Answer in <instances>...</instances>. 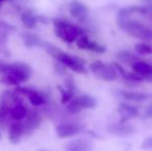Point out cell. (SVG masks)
<instances>
[{
  "label": "cell",
  "instance_id": "obj_20",
  "mask_svg": "<svg viewBox=\"0 0 152 151\" xmlns=\"http://www.w3.org/2000/svg\"><path fill=\"white\" fill-rule=\"evenodd\" d=\"M23 42H24L25 46L27 48H33V47H38L42 44V38L38 36L37 34L32 32H27L22 34Z\"/></svg>",
  "mask_w": 152,
  "mask_h": 151
},
{
  "label": "cell",
  "instance_id": "obj_4",
  "mask_svg": "<svg viewBox=\"0 0 152 151\" xmlns=\"http://www.w3.org/2000/svg\"><path fill=\"white\" fill-rule=\"evenodd\" d=\"M53 25L56 36L67 44L77 42L79 37L84 35L82 28L62 19H53Z\"/></svg>",
  "mask_w": 152,
  "mask_h": 151
},
{
  "label": "cell",
  "instance_id": "obj_15",
  "mask_svg": "<svg viewBox=\"0 0 152 151\" xmlns=\"http://www.w3.org/2000/svg\"><path fill=\"white\" fill-rule=\"evenodd\" d=\"M92 142L88 139H77L66 144L65 151H91Z\"/></svg>",
  "mask_w": 152,
  "mask_h": 151
},
{
  "label": "cell",
  "instance_id": "obj_13",
  "mask_svg": "<svg viewBox=\"0 0 152 151\" xmlns=\"http://www.w3.org/2000/svg\"><path fill=\"white\" fill-rule=\"evenodd\" d=\"M25 133L24 131V126L23 123H21L20 121H17L10 124V129H8V139L10 142L14 145H17L21 142L23 135Z\"/></svg>",
  "mask_w": 152,
  "mask_h": 151
},
{
  "label": "cell",
  "instance_id": "obj_23",
  "mask_svg": "<svg viewBox=\"0 0 152 151\" xmlns=\"http://www.w3.org/2000/svg\"><path fill=\"white\" fill-rule=\"evenodd\" d=\"M57 88H58L59 92H60L61 94V103L62 104H67L69 103L70 101H72V98H74V94L75 93L72 92V91L68 90V89H64L63 87L61 86H57Z\"/></svg>",
  "mask_w": 152,
  "mask_h": 151
},
{
  "label": "cell",
  "instance_id": "obj_6",
  "mask_svg": "<svg viewBox=\"0 0 152 151\" xmlns=\"http://www.w3.org/2000/svg\"><path fill=\"white\" fill-rule=\"evenodd\" d=\"M96 106H97V101L93 96L83 94L80 95V96L74 97L68 103L66 109L69 113L77 114L84 109H94Z\"/></svg>",
  "mask_w": 152,
  "mask_h": 151
},
{
  "label": "cell",
  "instance_id": "obj_9",
  "mask_svg": "<svg viewBox=\"0 0 152 151\" xmlns=\"http://www.w3.org/2000/svg\"><path fill=\"white\" fill-rule=\"evenodd\" d=\"M42 122V119L38 112H36L35 110L29 111L26 116V121H25V123H23L25 133H31L34 129L40 126Z\"/></svg>",
  "mask_w": 152,
  "mask_h": 151
},
{
  "label": "cell",
  "instance_id": "obj_19",
  "mask_svg": "<svg viewBox=\"0 0 152 151\" xmlns=\"http://www.w3.org/2000/svg\"><path fill=\"white\" fill-rule=\"evenodd\" d=\"M119 94L122 96V98L130 101H144L148 98V95L142 92H137V91H128L122 90Z\"/></svg>",
  "mask_w": 152,
  "mask_h": 151
},
{
  "label": "cell",
  "instance_id": "obj_29",
  "mask_svg": "<svg viewBox=\"0 0 152 151\" xmlns=\"http://www.w3.org/2000/svg\"><path fill=\"white\" fill-rule=\"evenodd\" d=\"M144 117L145 118H152V104L146 108L145 113H144Z\"/></svg>",
  "mask_w": 152,
  "mask_h": 151
},
{
  "label": "cell",
  "instance_id": "obj_7",
  "mask_svg": "<svg viewBox=\"0 0 152 151\" xmlns=\"http://www.w3.org/2000/svg\"><path fill=\"white\" fill-rule=\"evenodd\" d=\"M21 101H23L19 97V93L17 91L5 90L0 97V110L3 112L4 115L7 116L10 115L12 108Z\"/></svg>",
  "mask_w": 152,
  "mask_h": 151
},
{
  "label": "cell",
  "instance_id": "obj_31",
  "mask_svg": "<svg viewBox=\"0 0 152 151\" xmlns=\"http://www.w3.org/2000/svg\"><path fill=\"white\" fill-rule=\"evenodd\" d=\"M7 64L8 63H4L2 61H0V74H4L6 71V69H7Z\"/></svg>",
  "mask_w": 152,
  "mask_h": 151
},
{
  "label": "cell",
  "instance_id": "obj_12",
  "mask_svg": "<svg viewBox=\"0 0 152 151\" xmlns=\"http://www.w3.org/2000/svg\"><path fill=\"white\" fill-rule=\"evenodd\" d=\"M69 12L74 18L83 21L88 16L89 9L84 3H82L79 0H74L69 4Z\"/></svg>",
  "mask_w": 152,
  "mask_h": 151
},
{
  "label": "cell",
  "instance_id": "obj_16",
  "mask_svg": "<svg viewBox=\"0 0 152 151\" xmlns=\"http://www.w3.org/2000/svg\"><path fill=\"white\" fill-rule=\"evenodd\" d=\"M132 69L134 71V73L138 74L139 76H141L145 81L152 76V64L148 63L146 61L139 60L137 62H134L132 65Z\"/></svg>",
  "mask_w": 152,
  "mask_h": 151
},
{
  "label": "cell",
  "instance_id": "obj_24",
  "mask_svg": "<svg viewBox=\"0 0 152 151\" xmlns=\"http://www.w3.org/2000/svg\"><path fill=\"white\" fill-rule=\"evenodd\" d=\"M87 50L91 51V52H94V53H97V54H104L107 51V48L104 44H98V42H94V40H90L88 46H87Z\"/></svg>",
  "mask_w": 152,
  "mask_h": 151
},
{
  "label": "cell",
  "instance_id": "obj_27",
  "mask_svg": "<svg viewBox=\"0 0 152 151\" xmlns=\"http://www.w3.org/2000/svg\"><path fill=\"white\" fill-rule=\"evenodd\" d=\"M141 148L145 150H149L152 149V137H148L142 142L141 144Z\"/></svg>",
  "mask_w": 152,
  "mask_h": 151
},
{
  "label": "cell",
  "instance_id": "obj_22",
  "mask_svg": "<svg viewBox=\"0 0 152 151\" xmlns=\"http://www.w3.org/2000/svg\"><path fill=\"white\" fill-rule=\"evenodd\" d=\"M28 98H29V101L31 103V105L34 106V107H39V106H42L46 103V97H45L42 93L37 92V91H35V90H33V92L29 95Z\"/></svg>",
  "mask_w": 152,
  "mask_h": 151
},
{
  "label": "cell",
  "instance_id": "obj_33",
  "mask_svg": "<svg viewBox=\"0 0 152 151\" xmlns=\"http://www.w3.org/2000/svg\"><path fill=\"white\" fill-rule=\"evenodd\" d=\"M147 7H148V9L150 10V12H152V3H151L149 6H147Z\"/></svg>",
  "mask_w": 152,
  "mask_h": 151
},
{
  "label": "cell",
  "instance_id": "obj_28",
  "mask_svg": "<svg viewBox=\"0 0 152 151\" xmlns=\"http://www.w3.org/2000/svg\"><path fill=\"white\" fill-rule=\"evenodd\" d=\"M65 85H66V89L68 90L72 91L75 93V90H76V86H75V83H74V80L72 78H67L65 80Z\"/></svg>",
  "mask_w": 152,
  "mask_h": 151
},
{
  "label": "cell",
  "instance_id": "obj_8",
  "mask_svg": "<svg viewBox=\"0 0 152 151\" xmlns=\"http://www.w3.org/2000/svg\"><path fill=\"white\" fill-rule=\"evenodd\" d=\"M83 131V126L72 123H61L56 126V133L61 139L74 137Z\"/></svg>",
  "mask_w": 152,
  "mask_h": 151
},
{
  "label": "cell",
  "instance_id": "obj_30",
  "mask_svg": "<svg viewBox=\"0 0 152 151\" xmlns=\"http://www.w3.org/2000/svg\"><path fill=\"white\" fill-rule=\"evenodd\" d=\"M6 121V115L3 114V112L0 110V126H4Z\"/></svg>",
  "mask_w": 152,
  "mask_h": 151
},
{
  "label": "cell",
  "instance_id": "obj_5",
  "mask_svg": "<svg viewBox=\"0 0 152 151\" xmlns=\"http://www.w3.org/2000/svg\"><path fill=\"white\" fill-rule=\"evenodd\" d=\"M89 69L94 74L97 78L102 79L104 81H114L118 77L116 69L114 67L113 64H108V63H104L100 60L93 61L89 64Z\"/></svg>",
  "mask_w": 152,
  "mask_h": 151
},
{
  "label": "cell",
  "instance_id": "obj_36",
  "mask_svg": "<svg viewBox=\"0 0 152 151\" xmlns=\"http://www.w3.org/2000/svg\"><path fill=\"white\" fill-rule=\"evenodd\" d=\"M2 1H4V0H0V3H1V2H2Z\"/></svg>",
  "mask_w": 152,
  "mask_h": 151
},
{
  "label": "cell",
  "instance_id": "obj_18",
  "mask_svg": "<svg viewBox=\"0 0 152 151\" xmlns=\"http://www.w3.org/2000/svg\"><path fill=\"white\" fill-rule=\"evenodd\" d=\"M21 21H22L23 25L29 30L34 29L36 27V25H37V18L31 10H26V12H22Z\"/></svg>",
  "mask_w": 152,
  "mask_h": 151
},
{
  "label": "cell",
  "instance_id": "obj_2",
  "mask_svg": "<svg viewBox=\"0 0 152 151\" xmlns=\"http://www.w3.org/2000/svg\"><path fill=\"white\" fill-rule=\"evenodd\" d=\"M32 76V69L27 63L14 62L7 64L6 71L1 77L2 84L15 86L20 83L27 82Z\"/></svg>",
  "mask_w": 152,
  "mask_h": 151
},
{
  "label": "cell",
  "instance_id": "obj_32",
  "mask_svg": "<svg viewBox=\"0 0 152 151\" xmlns=\"http://www.w3.org/2000/svg\"><path fill=\"white\" fill-rule=\"evenodd\" d=\"M146 81H148V82L149 83H152V76L151 77H149V78L148 79H147V80Z\"/></svg>",
  "mask_w": 152,
  "mask_h": 151
},
{
  "label": "cell",
  "instance_id": "obj_14",
  "mask_svg": "<svg viewBox=\"0 0 152 151\" xmlns=\"http://www.w3.org/2000/svg\"><path fill=\"white\" fill-rule=\"evenodd\" d=\"M134 14H140L143 16H147L150 14V10L148 9L147 6H140V5H132L122 7L118 10V18L119 19H126Z\"/></svg>",
  "mask_w": 152,
  "mask_h": 151
},
{
  "label": "cell",
  "instance_id": "obj_34",
  "mask_svg": "<svg viewBox=\"0 0 152 151\" xmlns=\"http://www.w3.org/2000/svg\"><path fill=\"white\" fill-rule=\"evenodd\" d=\"M142 1H144V2H151V3H152V0H142Z\"/></svg>",
  "mask_w": 152,
  "mask_h": 151
},
{
  "label": "cell",
  "instance_id": "obj_35",
  "mask_svg": "<svg viewBox=\"0 0 152 151\" xmlns=\"http://www.w3.org/2000/svg\"><path fill=\"white\" fill-rule=\"evenodd\" d=\"M1 138H2V137H1V133H0V140H1Z\"/></svg>",
  "mask_w": 152,
  "mask_h": 151
},
{
  "label": "cell",
  "instance_id": "obj_26",
  "mask_svg": "<svg viewBox=\"0 0 152 151\" xmlns=\"http://www.w3.org/2000/svg\"><path fill=\"white\" fill-rule=\"evenodd\" d=\"M89 42H90V39L86 35H82L77 39V47L81 50H87V46H88Z\"/></svg>",
  "mask_w": 152,
  "mask_h": 151
},
{
  "label": "cell",
  "instance_id": "obj_10",
  "mask_svg": "<svg viewBox=\"0 0 152 151\" xmlns=\"http://www.w3.org/2000/svg\"><path fill=\"white\" fill-rule=\"evenodd\" d=\"M107 131L110 133L115 136H120V137H125V136H130L136 133V129L132 125L127 124V123H113V124L108 125Z\"/></svg>",
  "mask_w": 152,
  "mask_h": 151
},
{
  "label": "cell",
  "instance_id": "obj_25",
  "mask_svg": "<svg viewBox=\"0 0 152 151\" xmlns=\"http://www.w3.org/2000/svg\"><path fill=\"white\" fill-rule=\"evenodd\" d=\"M134 50L136 52H138L140 55H149L152 54V47L149 44H145V42H139L134 47Z\"/></svg>",
  "mask_w": 152,
  "mask_h": 151
},
{
  "label": "cell",
  "instance_id": "obj_3",
  "mask_svg": "<svg viewBox=\"0 0 152 151\" xmlns=\"http://www.w3.org/2000/svg\"><path fill=\"white\" fill-rule=\"evenodd\" d=\"M117 24L122 30L132 36L143 42H152V28L145 26L143 23L134 19H118Z\"/></svg>",
  "mask_w": 152,
  "mask_h": 151
},
{
  "label": "cell",
  "instance_id": "obj_17",
  "mask_svg": "<svg viewBox=\"0 0 152 151\" xmlns=\"http://www.w3.org/2000/svg\"><path fill=\"white\" fill-rule=\"evenodd\" d=\"M28 112H29V110H28V108H27V106L24 104V101H21V103H19L18 105L12 108L10 113V116L12 117L14 120L21 121L22 119L26 118Z\"/></svg>",
  "mask_w": 152,
  "mask_h": 151
},
{
  "label": "cell",
  "instance_id": "obj_21",
  "mask_svg": "<svg viewBox=\"0 0 152 151\" xmlns=\"http://www.w3.org/2000/svg\"><path fill=\"white\" fill-rule=\"evenodd\" d=\"M116 57L120 62L126 63V64H130V65H132L134 62L140 60L138 56L132 54L129 51H120V52L116 54Z\"/></svg>",
  "mask_w": 152,
  "mask_h": 151
},
{
  "label": "cell",
  "instance_id": "obj_37",
  "mask_svg": "<svg viewBox=\"0 0 152 151\" xmlns=\"http://www.w3.org/2000/svg\"><path fill=\"white\" fill-rule=\"evenodd\" d=\"M38 151H45V150H38Z\"/></svg>",
  "mask_w": 152,
  "mask_h": 151
},
{
  "label": "cell",
  "instance_id": "obj_1",
  "mask_svg": "<svg viewBox=\"0 0 152 151\" xmlns=\"http://www.w3.org/2000/svg\"><path fill=\"white\" fill-rule=\"evenodd\" d=\"M44 48L50 55H52L55 59L59 61L63 66L72 69V71H76L78 74H87V69L85 67V61L78 56H74L68 53L61 51L59 48L53 46L51 44L44 42Z\"/></svg>",
  "mask_w": 152,
  "mask_h": 151
},
{
  "label": "cell",
  "instance_id": "obj_11",
  "mask_svg": "<svg viewBox=\"0 0 152 151\" xmlns=\"http://www.w3.org/2000/svg\"><path fill=\"white\" fill-rule=\"evenodd\" d=\"M118 113L121 116V123H126L128 119L136 118L140 115V111L137 107L126 103H121L118 107Z\"/></svg>",
  "mask_w": 152,
  "mask_h": 151
}]
</instances>
